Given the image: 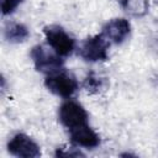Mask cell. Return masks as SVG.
<instances>
[{"instance_id": "cell-3", "label": "cell", "mask_w": 158, "mask_h": 158, "mask_svg": "<svg viewBox=\"0 0 158 158\" xmlns=\"http://www.w3.org/2000/svg\"><path fill=\"white\" fill-rule=\"evenodd\" d=\"M46 88L57 96L69 99L79 88L78 80L72 73L60 69L56 73L48 74L44 79Z\"/></svg>"}, {"instance_id": "cell-8", "label": "cell", "mask_w": 158, "mask_h": 158, "mask_svg": "<svg viewBox=\"0 0 158 158\" xmlns=\"http://www.w3.org/2000/svg\"><path fill=\"white\" fill-rule=\"evenodd\" d=\"M69 132V138L73 144L77 147H83V148H95L100 144V137L99 135L88 125L80 126L78 128L70 130Z\"/></svg>"}, {"instance_id": "cell-13", "label": "cell", "mask_w": 158, "mask_h": 158, "mask_svg": "<svg viewBox=\"0 0 158 158\" xmlns=\"http://www.w3.org/2000/svg\"><path fill=\"white\" fill-rule=\"evenodd\" d=\"M22 2V0H1V12L2 15H10L12 14L19 5Z\"/></svg>"}, {"instance_id": "cell-7", "label": "cell", "mask_w": 158, "mask_h": 158, "mask_svg": "<svg viewBox=\"0 0 158 158\" xmlns=\"http://www.w3.org/2000/svg\"><path fill=\"white\" fill-rule=\"evenodd\" d=\"M131 32V23L125 17H115L109 20L104 27L101 33L109 42L112 43H122Z\"/></svg>"}, {"instance_id": "cell-2", "label": "cell", "mask_w": 158, "mask_h": 158, "mask_svg": "<svg viewBox=\"0 0 158 158\" xmlns=\"http://www.w3.org/2000/svg\"><path fill=\"white\" fill-rule=\"evenodd\" d=\"M58 117L60 123L68 130H74L89 123V115L86 110L75 100L68 99L59 106Z\"/></svg>"}, {"instance_id": "cell-12", "label": "cell", "mask_w": 158, "mask_h": 158, "mask_svg": "<svg viewBox=\"0 0 158 158\" xmlns=\"http://www.w3.org/2000/svg\"><path fill=\"white\" fill-rule=\"evenodd\" d=\"M56 157H84V153L77 147H60L56 151Z\"/></svg>"}, {"instance_id": "cell-5", "label": "cell", "mask_w": 158, "mask_h": 158, "mask_svg": "<svg viewBox=\"0 0 158 158\" xmlns=\"http://www.w3.org/2000/svg\"><path fill=\"white\" fill-rule=\"evenodd\" d=\"M43 35L47 41V44L51 46L59 56L67 57L75 48L74 38L60 26L48 25L43 28Z\"/></svg>"}, {"instance_id": "cell-4", "label": "cell", "mask_w": 158, "mask_h": 158, "mask_svg": "<svg viewBox=\"0 0 158 158\" xmlns=\"http://www.w3.org/2000/svg\"><path fill=\"white\" fill-rule=\"evenodd\" d=\"M109 46L110 42L100 33L84 40L79 46L78 53L86 62H104L109 58Z\"/></svg>"}, {"instance_id": "cell-11", "label": "cell", "mask_w": 158, "mask_h": 158, "mask_svg": "<svg viewBox=\"0 0 158 158\" xmlns=\"http://www.w3.org/2000/svg\"><path fill=\"white\" fill-rule=\"evenodd\" d=\"M104 85H105L104 79L100 75H98L95 72H90L86 75V78L84 79V83H83L84 89L89 94H98V93H100L101 89H104Z\"/></svg>"}, {"instance_id": "cell-10", "label": "cell", "mask_w": 158, "mask_h": 158, "mask_svg": "<svg viewBox=\"0 0 158 158\" xmlns=\"http://www.w3.org/2000/svg\"><path fill=\"white\" fill-rule=\"evenodd\" d=\"M122 9L133 17H143L149 11V0H120Z\"/></svg>"}, {"instance_id": "cell-9", "label": "cell", "mask_w": 158, "mask_h": 158, "mask_svg": "<svg viewBox=\"0 0 158 158\" xmlns=\"http://www.w3.org/2000/svg\"><path fill=\"white\" fill-rule=\"evenodd\" d=\"M4 37L10 43H21L30 37V30L21 22L9 21L4 27Z\"/></svg>"}, {"instance_id": "cell-6", "label": "cell", "mask_w": 158, "mask_h": 158, "mask_svg": "<svg viewBox=\"0 0 158 158\" xmlns=\"http://www.w3.org/2000/svg\"><path fill=\"white\" fill-rule=\"evenodd\" d=\"M10 154L19 158H36L41 156L40 146L26 133H16L7 143Z\"/></svg>"}, {"instance_id": "cell-1", "label": "cell", "mask_w": 158, "mask_h": 158, "mask_svg": "<svg viewBox=\"0 0 158 158\" xmlns=\"http://www.w3.org/2000/svg\"><path fill=\"white\" fill-rule=\"evenodd\" d=\"M31 59L38 72L44 74H52L62 69L63 59L51 46L36 44L31 49Z\"/></svg>"}]
</instances>
